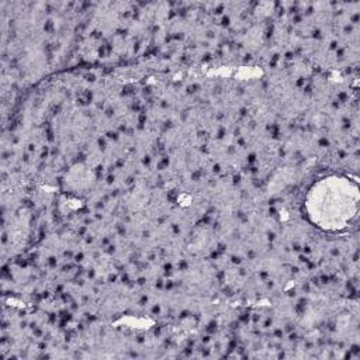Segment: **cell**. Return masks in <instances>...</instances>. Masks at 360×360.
Instances as JSON below:
<instances>
[{"label":"cell","mask_w":360,"mask_h":360,"mask_svg":"<svg viewBox=\"0 0 360 360\" xmlns=\"http://www.w3.org/2000/svg\"><path fill=\"white\" fill-rule=\"evenodd\" d=\"M309 205L312 210L311 215L316 214L321 225L343 226L356 214L357 188L342 179L322 181L312 190Z\"/></svg>","instance_id":"cell-1"}]
</instances>
